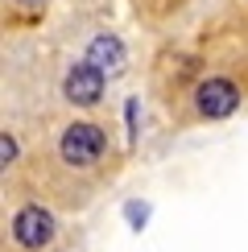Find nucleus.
<instances>
[{
    "label": "nucleus",
    "instance_id": "obj_1",
    "mask_svg": "<svg viewBox=\"0 0 248 252\" xmlns=\"http://www.w3.org/2000/svg\"><path fill=\"white\" fill-rule=\"evenodd\" d=\"M62 161L66 165H95L99 157H103V149H108V141H103V132L95 128V124H87V120H79V124H70L66 132H62Z\"/></svg>",
    "mask_w": 248,
    "mask_h": 252
},
{
    "label": "nucleus",
    "instance_id": "obj_2",
    "mask_svg": "<svg viewBox=\"0 0 248 252\" xmlns=\"http://www.w3.org/2000/svg\"><path fill=\"white\" fill-rule=\"evenodd\" d=\"M236 103H240V91H236L232 79H207V83H199V91H194V108H199V116H207V120L232 116Z\"/></svg>",
    "mask_w": 248,
    "mask_h": 252
},
{
    "label": "nucleus",
    "instance_id": "obj_3",
    "mask_svg": "<svg viewBox=\"0 0 248 252\" xmlns=\"http://www.w3.org/2000/svg\"><path fill=\"white\" fill-rule=\"evenodd\" d=\"M13 236L21 248H46L54 240V215L46 207H21L13 219Z\"/></svg>",
    "mask_w": 248,
    "mask_h": 252
},
{
    "label": "nucleus",
    "instance_id": "obj_4",
    "mask_svg": "<svg viewBox=\"0 0 248 252\" xmlns=\"http://www.w3.org/2000/svg\"><path fill=\"white\" fill-rule=\"evenodd\" d=\"M62 91H66L70 103H79V108H91V103H99L103 95V70H95L91 62H75V66L66 70V83H62Z\"/></svg>",
    "mask_w": 248,
    "mask_h": 252
},
{
    "label": "nucleus",
    "instance_id": "obj_5",
    "mask_svg": "<svg viewBox=\"0 0 248 252\" xmlns=\"http://www.w3.org/2000/svg\"><path fill=\"white\" fill-rule=\"evenodd\" d=\"M87 62L95 70H108V75H116V70L124 66V46H120V37L116 33H99V37H91V46H87Z\"/></svg>",
    "mask_w": 248,
    "mask_h": 252
},
{
    "label": "nucleus",
    "instance_id": "obj_6",
    "mask_svg": "<svg viewBox=\"0 0 248 252\" xmlns=\"http://www.w3.org/2000/svg\"><path fill=\"white\" fill-rule=\"evenodd\" d=\"M0 157H4V165H8V161L17 157V141H13L8 132H4V141H0Z\"/></svg>",
    "mask_w": 248,
    "mask_h": 252
}]
</instances>
